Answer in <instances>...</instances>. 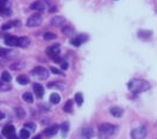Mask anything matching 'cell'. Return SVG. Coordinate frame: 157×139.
<instances>
[{
    "instance_id": "6da1fadb",
    "label": "cell",
    "mask_w": 157,
    "mask_h": 139,
    "mask_svg": "<svg viewBox=\"0 0 157 139\" xmlns=\"http://www.w3.org/2000/svg\"><path fill=\"white\" fill-rule=\"evenodd\" d=\"M150 83L145 80H141V78H133L128 83V88L130 92L138 94L142 92H146L150 89Z\"/></svg>"
},
{
    "instance_id": "7a4b0ae2",
    "label": "cell",
    "mask_w": 157,
    "mask_h": 139,
    "mask_svg": "<svg viewBox=\"0 0 157 139\" xmlns=\"http://www.w3.org/2000/svg\"><path fill=\"white\" fill-rule=\"evenodd\" d=\"M117 132V126L111 124H103L99 126V139H108Z\"/></svg>"
},
{
    "instance_id": "3957f363",
    "label": "cell",
    "mask_w": 157,
    "mask_h": 139,
    "mask_svg": "<svg viewBox=\"0 0 157 139\" xmlns=\"http://www.w3.org/2000/svg\"><path fill=\"white\" fill-rule=\"evenodd\" d=\"M32 75L39 80H47L49 77V70L45 69L44 67H36L32 70Z\"/></svg>"
},
{
    "instance_id": "277c9868",
    "label": "cell",
    "mask_w": 157,
    "mask_h": 139,
    "mask_svg": "<svg viewBox=\"0 0 157 139\" xmlns=\"http://www.w3.org/2000/svg\"><path fill=\"white\" fill-rule=\"evenodd\" d=\"M42 21H43L42 16H41L39 13H35V14H32V16H31V17L27 19L26 25H27L29 27H35V26L41 25V24H42Z\"/></svg>"
},
{
    "instance_id": "5b68a950",
    "label": "cell",
    "mask_w": 157,
    "mask_h": 139,
    "mask_svg": "<svg viewBox=\"0 0 157 139\" xmlns=\"http://www.w3.org/2000/svg\"><path fill=\"white\" fill-rule=\"evenodd\" d=\"M132 139H144L146 137V127L145 126H139L131 132Z\"/></svg>"
},
{
    "instance_id": "8992f818",
    "label": "cell",
    "mask_w": 157,
    "mask_h": 139,
    "mask_svg": "<svg viewBox=\"0 0 157 139\" xmlns=\"http://www.w3.org/2000/svg\"><path fill=\"white\" fill-rule=\"evenodd\" d=\"M88 41V36H86V35H79V36H76L75 38H73L72 41H70V43H72V45H74V46H80L82 43H85V42H87Z\"/></svg>"
},
{
    "instance_id": "52a82bcc",
    "label": "cell",
    "mask_w": 157,
    "mask_h": 139,
    "mask_svg": "<svg viewBox=\"0 0 157 139\" xmlns=\"http://www.w3.org/2000/svg\"><path fill=\"white\" fill-rule=\"evenodd\" d=\"M47 53H48V56L51 57L52 60H56L58 57V55H60V46L55 45V46H50L47 49Z\"/></svg>"
},
{
    "instance_id": "ba28073f",
    "label": "cell",
    "mask_w": 157,
    "mask_h": 139,
    "mask_svg": "<svg viewBox=\"0 0 157 139\" xmlns=\"http://www.w3.org/2000/svg\"><path fill=\"white\" fill-rule=\"evenodd\" d=\"M66 23V18L62 17V16H56L51 19V25L52 26H56V27H61L63 26V24Z\"/></svg>"
},
{
    "instance_id": "9c48e42d",
    "label": "cell",
    "mask_w": 157,
    "mask_h": 139,
    "mask_svg": "<svg viewBox=\"0 0 157 139\" xmlns=\"http://www.w3.org/2000/svg\"><path fill=\"white\" fill-rule=\"evenodd\" d=\"M9 0H0V13H3L4 16H9L11 13V10L7 9Z\"/></svg>"
},
{
    "instance_id": "30bf717a",
    "label": "cell",
    "mask_w": 157,
    "mask_h": 139,
    "mask_svg": "<svg viewBox=\"0 0 157 139\" xmlns=\"http://www.w3.org/2000/svg\"><path fill=\"white\" fill-rule=\"evenodd\" d=\"M94 130L92 128V127H85L83 130H82V133H81V137H82V139H92L93 137H94Z\"/></svg>"
},
{
    "instance_id": "8fae6325",
    "label": "cell",
    "mask_w": 157,
    "mask_h": 139,
    "mask_svg": "<svg viewBox=\"0 0 157 139\" xmlns=\"http://www.w3.org/2000/svg\"><path fill=\"white\" fill-rule=\"evenodd\" d=\"M14 132H16V128L12 125H7V126H5L3 128V134L6 135V137H9L10 139L11 138H14Z\"/></svg>"
},
{
    "instance_id": "7c38bea8",
    "label": "cell",
    "mask_w": 157,
    "mask_h": 139,
    "mask_svg": "<svg viewBox=\"0 0 157 139\" xmlns=\"http://www.w3.org/2000/svg\"><path fill=\"white\" fill-rule=\"evenodd\" d=\"M34 92L38 99H42L44 95V88L42 85H39V83H35L34 85Z\"/></svg>"
},
{
    "instance_id": "4fadbf2b",
    "label": "cell",
    "mask_w": 157,
    "mask_h": 139,
    "mask_svg": "<svg viewBox=\"0 0 157 139\" xmlns=\"http://www.w3.org/2000/svg\"><path fill=\"white\" fill-rule=\"evenodd\" d=\"M58 130H60V126L54 125V126H50V127L45 128V130H44V134H45L47 137H52V135H55V134L58 132Z\"/></svg>"
},
{
    "instance_id": "5bb4252c",
    "label": "cell",
    "mask_w": 157,
    "mask_h": 139,
    "mask_svg": "<svg viewBox=\"0 0 157 139\" xmlns=\"http://www.w3.org/2000/svg\"><path fill=\"white\" fill-rule=\"evenodd\" d=\"M5 43L9 46H17L18 45V37H16V36H6Z\"/></svg>"
},
{
    "instance_id": "9a60e30c",
    "label": "cell",
    "mask_w": 157,
    "mask_h": 139,
    "mask_svg": "<svg viewBox=\"0 0 157 139\" xmlns=\"http://www.w3.org/2000/svg\"><path fill=\"white\" fill-rule=\"evenodd\" d=\"M110 112H111V114H112L113 117L120 118V117L123 115V113H124V109H123L121 107H112V108L110 109Z\"/></svg>"
},
{
    "instance_id": "2e32d148",
    "label": "cell",
    "mask_w": 157,
    "mask_h": 139,
    "mask_svg": "<svg viewBox=\"0 0 157 139\" xmlns=\"http://www.w3.org/2000/svg\"><path fill=\"white\" fill-rule=\"evenodd\" d=\"M30 9L31 10H34V11H38V12H42L43 10H44V4L42 3V1H35V3H32L31 4V6H30Z\"/></svg>"
},
{
    "instance_id": "e0dca14e",
    "label": "cell",
    "mask_w": 157,
    "mask_h": 139,
    "mask_svg": "<svg viewBox=\"0 0 157 139\" xmlns=\"http://www.w3.org/2000/svg\"><path fill=\"white\" fill-rule=\"evenodd\" d=\"M29 44H30V39L27 37H20V38H18V45L17 46L26 48Z\"/></svg>"
},
{
    "instance_id": "ac0fdd59",
    "label": "cell",
    "mask_w": 157,
    "mask_h": 139,
    "mask_svg": "<svg viewBox=\"0 0 157 139\" xmlns=\"http://www.w3.org/2000/svg\"><path fill=\"white\" fill-rule=\"evenodd\" d=\"M29 77L26 76V75H19L18 77H17V82L19 83V85H22V86H25V85H27L29 83Z\"/></svg>"
},
{
    "instance_id": "d6986e66",
    "label": "cell",
    "mask_w": 157,
    "mask_h": 139,
    "mask_svg": "<svg viewBox=\"0 0 157 139\" xmlns=\"http://www.w3.org/2000/svg\"><path fill=\"white\" fill-rule=\"evenodd\" d=\"M60 130H61V132H62V135L66 137L67 133H68V131H69V124H68L67 121H65L63 124L60 126Z\"/></svg>"
},
{
    "instance_id": "ffe728a7",
    "label": "cell",
    "mask_w": 157,
    "mask_h": 139,
    "mask_svg": "<svg viewBox=\"0 0 157 139\" xmlns=\"http://www.w3.org/2000/svg\"><path fill=\"white\" fill-rule=\"evenodd\" d=\"M60 101H61V96L57 93H51V95H50V102L54 103V105H57V103H60Z\"/></svg>"
},
{
    "instance_id": "44dd1931",
    "label": "cell",
    "mask_w": 157,
    "mask_h": 139,
    "mask_svg": "<svg viewBox=\"0 0 157 139\" xmlns=\"http://www.w3.org/2000/svg\"><path fill=\"white\" fill-rule=\"evenodd\" d=\"M62 32H63V35L66 36H72L74 34V29H73V26H65V27H62Z\"/></svg>"
},
{
    "instance_id": "7402d4cb",
    "label": "cell",
    "mask_w": 157,
    "mask_h": 139,
    "mask_svg": "<svg viewBox=\"0 0 157 139\" xmlns=\"http://www.w3.org/2000/svg\"><path fill=\"white\" fill-rule=\"evenodd\" d=\"M23 99H24V101L27 102V103H32V102H34V96H32V94H31L30 92L24 93V94H23Z\"/></svg>"
},
{
    "instance_id": "603a6c76",
    "label": "cell",
    "mask_w": 157,
    "mask_h": 139,
    "mask_svg": "<svg viewBox=\"0 0 157 139\" xmlns=\"http://www.w3.org/2000/svg\"><path fill=\"white\" fill-rule=\"evenodd\" d=\"M11 80H12L11 74H10L7 70L3 71V74H1V81H4V82H6V83H9V82H11Z\"/></svg>"
},
{
    "instance_id": "cb8c5ba5",
    "label": "cell",
    "mask_w": 157,
    "mask_h": 139,
    "mask_svg": "<svg viewBox=\"0 0 157 139\" xmlns=\"http://www.w3.org/2000/svg\"><path fill=\"white\" fill-rule=\"evenodd\" d=\"M63 110L67 113H72V110H73V101L72 100H68L63 107Z\"/></svg>"
},
{
    "instance_id": "d4e9b609",
    "label": "cell",
    "mask_w": 157,
    "mask_h": 139,
    "mask_svg": "<svg viewBox=\"0 0 157 139\" xmlns=\"http://www.w3.org/2000/svg\"><path fill=\"white\" fill-rule=\"evenodd\" d=\"M14 110H16V114H17V117H18V118H20V119H24V118H25L26 113H25V110H24L23 108H20V107H17Z\"/></svg>"
},
{
    "instance_id": "484cf974",
    "label": "cell",
    "mask_w": 157,
    "mask_h": 139,
    "mask_svg": "<svg viewBox=\"0 0 157 139\" xmlns=\"http://www.w3.org/2000/svg\"><path fill=\"white\" fill-rule=\"evenodd\" d=\"M75 101H76L77 106H82V103H83V95H82V93H76L75 94Z\"/></svg>"
},
{
    "instance_id": "4316f807",
    "label": "cell",
    "mask_w": 157,
    "mask_h": 139,
    "mask_svg": "<svg viewBox=\"0 0 157 139\" xmlns=\"http://www.w3.org/2000/svg\"><path fill=\"white\" fill-rule=\"evenodd\" d=\"M19 137H20L22 139H27V138L30 137V131H29L27 128H23V130H20V132H19Z\"/></svg>"
},
{
    "instance_id": "83f0119b",
    "label": "cell",
    "mask_w": 157,
    "mask_h": 139,
    "mask_svg": "<svg viewBox=\"0 0 157 139\" xmlns=\"http://www.w3.org/2000/svg\"><path fill=\"white\" fill-rule=\"evenodd\" d=\"M10 89H11L10 85H7L6 82H4V81H1V80H0V91H4V92H6V91H10Z\"/></svg>"
},
{
    "instance_id": "f1b7e54d",
    "label": "cell",
    "mask_w": 157,
    "mask_h": 139,
    "mask_svg": "<svg viewBox=\"0 0 157 139\" xmlns=\"http://www.w3.org/2000/svg\"><path fill=\"white\" fill-rule=\"evenodd\" d=\"M56 38V35L55 34H51V32H45L44 34V39L45 41H52Z\"/></svg>"
},
{
    "instance_id": "f546056e",
    "label": "cell",
    "mask_w": 157,
    "mask_h": 139,
    "mask_svg": "<svg viewBox=\"0 0 157 139\" xmlns=\"http://www.w3.org/2000/svg\"><path fill=\"white\" fill-rule=\"evenodd\" d=\"M48 87H58V88H61V91H65V85H62V83H60V82H56V83H49L48 85Z\"/></svg>"
},
{
    "instance_id": "4dcf8cb0",
    "label": "cell",
    "mask_w": 157,
    "mask_h": 139,
    "mask_svg": "<svg viewBox=\"0 0 157 139\" xmlns=\"http://www.w3.org/2000/svg\"><path fill=\"white\" fill-rule=\"evenodd\" d=\"M9 50L7 49H0V57H5V56H7V55H9Z\"/></svg>"
},
{
    "instance_id": "1f68e13d",
    "label": "cell",
    "mask_w": 157,
    "mask_h": 139,
    "mask_svg": "<svg viewBox=\"0 0 157 139\" xmlns=\"http://www.w3.org/2000/svg\"><path fill=\"white\" fill-rule=\"evenodd\" d=\"M12 26H13V23H9V24L3 25V26H1V29H3V30H9V29H11Z\"/></svg>"
},
{
    "instance_id": "d6a6232c",
    "label": "cell",
    "mask_w": 157,
    "mask_h": 139,
    "mask_svg": "<svg viewBox=\"0 0 157 139\" xmlns=\"http://www.w3.org/2000/svg\"><path fill=\"white\" fill-rule=\"evenodd\" d=\"M25 127H31V131H35L36 130V125L34 123H27V124H25Z\"/></svg>"
},
{
    "instance_id": "836d02e7",
    "label": "cell",
    "mask_w": 157,
    "mask_h": 139,
    "mask_svg": "<svg viewBox=\"0 0 157 139\" xmlns=\"http://www.w3.org/2000/svg\"><path fill=\"white\" fill-rule=\"evenodd\" d=\"M50 70H51V73H54V74H58V75H63V73H62V71H60L58 69H56V68H54V67H51L50 68Z\"/></svg>"
},
{
    "instance_id": "e575fe53",
    "label": "cell",
    "mask_w": 157,
    "mask_h": 139,
    "mask_svg": "<svg viewBox=\"0 0 157 139\" xmlns=\"http://www.w3.org/2000/svg\"><path fill=\"white\" fill-rule=\"evenodd\" d=\"M144 34H142L141 31L138 32V36L139 37H149V36H151V31H148V34H145V31H143Z\"/></svg>"
},
{
    "instance_id": "d590c367",
    "label": "cell",
    "mask_w": 157,
    "mask_h": 139,
    "mask_svg": "<svg viewBox=\"0 0 157 139\" xmlns=\"http://www.w3.org/2000/svg\"><path fill=\"white\" fill-rule=\"evenodd\" d=\"M61 67H62V69L66 70V69H68V63H67V62H62V63H61Z\"/></svg>"
},
{
    "instance_id": "8d00e7d4",
    "label": "cell",
    "mask_w": 157,
    "mask_h": 139,
    "mask_svg": "<svg viewBox=\"0 0 157 139\" xmlns=\"http://www.w3.org/2000/svg\"><path fill=\"white\" fill-rule=\"evenodd\" d=\"M24 64H20V63H17V64H12L11 66V69H16V68H18V67H23Z\"/></svg>"
},
{
    "instance_id": "74e56055",
    "label": "cell",
    "mask_w": 157,
    "mask_h": 139,
    "mask_svg": "<svg viewBox=\"0 0 157 139\" xmlns=\"http://www.w3.org/2000/svg\"><path fill=\"white\" fill-rule=\"evenodd\" d=\"M32 139H42V137H41V135L38 134V135H35V137H34Z\"/></svg>"
},
{
    "instance_id": "f35d334b",
    "label": "cell",
    "mask_w": 157,
    "mask_h": 139,
    "mask_svg": "<svg viewBox=\"0 0 157 139\" xmlns=\"http://www.w3.org/2000/svg\"><path fill=\"white\" fill-rule=\"evenodd\" d=\"M4 117H5V115H4V113H1V112H0V120H1V119H4Z\"/></svg>"
},
{
    "instance_id": "ab89813d",
    "label": "cell",
    "mask_w": 157,
    "mask_h": 139,
    "mask_svg": "<svg viewBox=\"0 0 157 139\" xmlns=\"http://www.w3.org/2000/svg\"><path fill=\"white\" fill-rule=\"evenodd\" d=\"M0 139H1V138H0Z\"/></svg>"
}]
</instances>
